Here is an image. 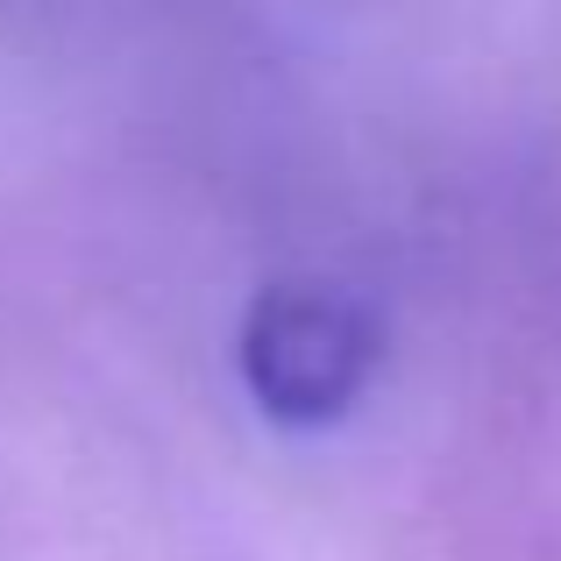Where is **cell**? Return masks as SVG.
Instances as JSON below:
<instances>
[{"label":"cell","mask_w":561,"mask_h":561,"mask_svg":"<svg viewBox=\"0 0 561 561\" xmlns=\"http://www.w3.org/2000/svg\"><path fill=\"white\" fill-rule=\"evenodd\" d=\"M242 383L256 398L263 420L313 434L356 412V398L370 391L383 328L377 313L342 285H271L256 291L242 320Z\"/></svg>","instance_id":"cell-1"}]
</instances>
